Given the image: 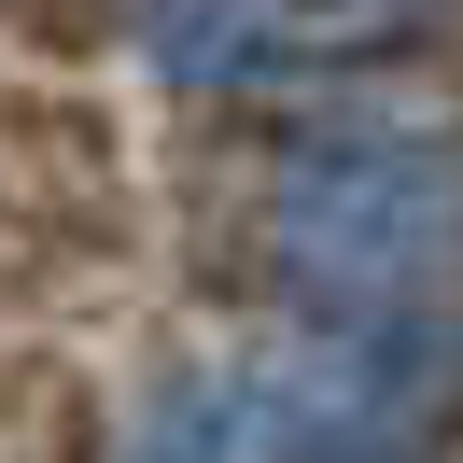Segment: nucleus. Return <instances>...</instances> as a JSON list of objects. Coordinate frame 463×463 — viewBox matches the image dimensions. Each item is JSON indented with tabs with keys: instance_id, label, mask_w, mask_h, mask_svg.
Segmentation results:
<instances>
[{
	"instance_id": "f257e3e1",
	"label": "nucleus",
	"mask_w": 463,
	"mask_h": 463,
	"mask_svg": "<svg viewBox=\"0 0 463 463\" xmlns=\"http://www.w3.org/2000/svg\"><path fill=\"white\" fill-rule=\"evenodd\" d=\"M463 239V197L435 155H323L281 197V267H309L323 295H407L435 281Z\"/></svg>"
},
{
	"instance_id": "f03ea898",
	"label": "nucleus",
	"mask_w": 463,
	"mask_h": 463,
	"mask_svg": "<svg viewBox=\"0 0 463 463\" xmlns=\"http://www.w3.org/2000/svg\"><path fill=\"white\" fill-rule=\"evenodd\" d=\"M365 14H379V0H365Z\"/></svg>"
}]
</instances>
